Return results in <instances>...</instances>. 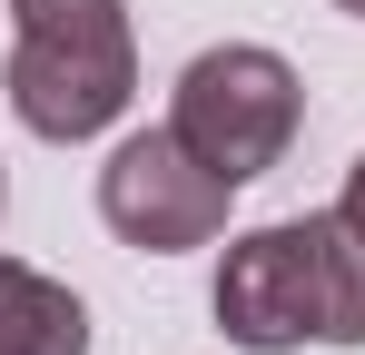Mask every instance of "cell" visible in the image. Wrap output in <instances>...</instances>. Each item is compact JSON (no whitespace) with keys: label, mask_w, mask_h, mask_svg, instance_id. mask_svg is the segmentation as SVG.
Returning <instances> with one entry per match:
<instances>
[{"label":"cell","mask_w":365,"mask_h":355,"mask_svg":"<svg viewBox=\"0 0 365 355\" xmlns=\"http://www.w3.org/2000/svg\"><path fill=\"white\" fill-rule=\"evenodd\" d=\"M217 336L247 355H297V346H365V277L356 247L326 217H277L247 227L217 267Z\"/></svg>","instance_id":"1"},{"label":"cell","mask_w":365,"mask_h":355,"mask_svg":"<svg viewBox=\"0 0 365 355\" xmlns=\"http://www.w3.org/2000/svg\"><path fill=\"white\" fill-rule=\"evenodd\" d=\"M10 109L30 138H99L138 99V40H128V0H10V69H0Z\"/></svg>","instance_id":"2"},{"label":"cell","mask_w":365,"mask_h":355,"mask_svg":"<svg viewBox=\"0 0 365 355\" xmlns=\"http://www.w3.org/2000/svg\"><path fill=\"white\" fill-rule=\"evenodd\" d=\"M297 118H306L297 69H287L277 50H257V40L197 50L178 69V89H168V128H178L227 187H247V178L277 168V158L297 148Z\"/></svg>","instance_id":"3"},{"label":"cell","mask_w":365,"mask_h":355,"mask_svg":"<svg viewBox=\"0 0 365 355\" xmlns=\"http://www.w3.org/2000/svg\"><path fill=\"white\" fill-rule=\"evenodd\" d=\"M227 197H237V187L207 168L178 128H138V138L109 148V168H99V217H109L119 247H138V257L207 247V237L227 227Z\"/></svg>","instance_id":"4"},{"label":"cell","mask_w":365,"mask_h":355,"mask_svg":"<svg viewBox=\"0 0 365 355\" xmlns=\"http://www.w3.org/2000/svg\"><path fill=\"white\" fill-rule=\"evenodd\" d=\"M0 355H89V306L60 277L0 257Z\"/></svg>","instance_id":"5"},{"label":"cell","mask_w":365,"mask_h":355,"mask_svg":"<svg viewBox=\"0 0 365 355\" xmlns=\"http://www.w3.org/2000/svg\"><path fill=\"white\" fill-rule=\"evenodd\" d=\"M336 227H346V247H356V277H365V158L346 168V197H336Z\"/></svg>","instance_id":"6"},{"label":"cell","mask_w":365,"mask_h":355,"mask_svg":"<svg viewBox=\"0 0 365 355\" xmlns=\"http://www.w3.org/2000/svg\"><path fill=\"white\" fill-rule=\"evenodd\" d=\"M336 10H356V20H365V0H336Z\"/></svg>","instance_id":"7"}]
</instances>
